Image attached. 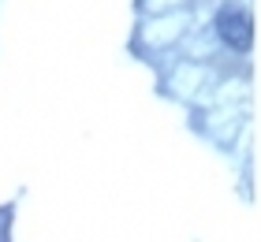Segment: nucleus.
Segmentation results:
<instances>
[{
  "mask_svg": "<svg viewBox=\"0 0 261 242\" xmlns=\"http://www.w3.org/2000/svg\"><path fill=\"white\" fill-rule=\"evenodd\" d=\"M217 30H220V38L231 48H239V52L254 45V22H250V15H246V8H239V4H224L220 8Z\"/></svg>",
  "mask_w": 261,
  "mask_h": 242,
  "instance_id": "1",
  "label": "nucleus"
}]
</instances>
